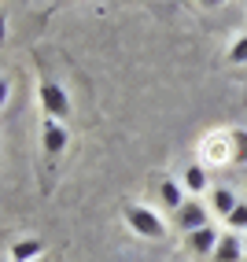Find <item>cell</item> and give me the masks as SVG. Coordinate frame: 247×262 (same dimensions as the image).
<instances>
[{"instance_id":"obj_2","label":"cell","mask_w":247,"mask_h":262,"mask_svg":"<svg viewBox=\"0 0 247 262\" xmlns=\"http://www.w3.org/2000/svg\"><path fill=\"white\" fill-rule=\"evenodd\" d=\"M41 107H44L48 118H66L70 115V96L56 81H41Z\"/></svg>"},{"instance_id":"obj_11","label":"cell","mask_w":247,"mask_h":262,"mask_svg":"<svg viewBox=\"0 0 247 262\" xmlns=\"http://www.w3.org/2000/svg\"><path fill=\"white\" fill-rule=\"evenodd\" d=\"M229 141L236 144V155H233V163H243V159H247V129H233V133H229Z\"/></svg>"},{"instance_id":"obj_10","label":"cell","mask_w":247,"mask_h":262,"mask_svg":"<svg viewBox=\"0 0 247 262\" xmlns=\"http://www.w3.org/2000/svg\"><path fill=\"white\" fill-rule=\"evenodd\" d=\"M185 185H188V192H203V188H207L203 166H188V170H185Z\"/></svg>"},{"instance_id":"obj_4","label":"cell","mask_w":247,"mask_h":262,"mask_svg":"<svg viewBox=\"0 0 247 262\" xmlns=\"http://www.w3.org/2000/svg\"><path fill=\"white\" fill-rule=\"evenodd\" d=\"M41 137H44V151H48V155H59V151H63V144H66V129L59 126L56 118H44Z\"/></svg>"},{"instance_id":"obj_1","label":"cell","mask_w":247,"mask_h":262,"mask_svg":"<svg viewBox=\"0 0 247 262\" xmlns=\"http://www.w3.org/2000/svg\"><path fill=\"white\" fill-rule=\"evenodd\" d=\"M126 222L133 225V233L148 236V240H163L166 236V225L159 222V214L148 211V207H126Z\"/></svg>"},{"instance_id":"obj_9","label":"cell","mask_w":247,"mask_h":262,"mask_svg":"<svg viewBox=\"0 0 247 262\" xmlns=\"http://www.w3.org/2000/svg\"><path fill=\"white\" fill-rule=\"evenodd\" d=\"M163 203L173 207V211H181V207H185V196H181V188L173 181H163Z\"/></svg>"},{"instance_id":"obj_5","label":"cell","mask_w":247,"mask_h":262,"mask_svg":"<svg viewBox=\"0 0 247 262\" xmlns=\"http://www.w3.org/2000/svg\"><path fill=\"white\" fill-rule=\"evenodd\" d=\"M218 233L210 229H196V233H188V248H192V255H210V251H218Z\"/></svg>"},{"instance_id":"obj_3","label":"cell","mask_w":247,"mask_h":262,"mask_svg":"<svg viewBox=\"0 0 247 262\" xmlns=\"http://www.w3.org/2000/svg\"><path fill=\"white\" fill-rule=\"evenodd\" d=\"M177 225H181L185 233L207 229V207H203V203H196V200H192V203H185L181 211H177Z\"/></svg>"},{"instance_id":"obj_8","label":"cell","mask_w":247,"mask_h":262,"mask_svg":"<svg viewBox=\"0 0 247 262\" xmlns=\"http://www.w3.org/2000/svg\"><path fill=\"white\" fill-rule=\"evenodd\" d=\"M236 207H240L236 192H229V188H218V192H214V211H218V214H225V218H229V214L236 211Z\"/></svg>"},{"instance_id":"obj_13","label":"cell","mask_w":247,"mask_h":262,"mask_svg":"<svg viewBox=\"0 0 247 262\" xmlns=\"http://www.w3.org/2000/svg\"><path fill=\"white\" fill-rule=\"evenodd\" d=\"M229 63H247V37H240L233 48H229Z\"/></svg>"},{"instance_id":"obj_12","label":"cell","mask_w":247,"mask_h":262,"mask_svg":"<svg viewBox=\"0 0 247 262\" xmlns=\"http://www.w3.org/2000/svg\"><path fill=\"white\" fill-rule=\"evenodd\" d=\"M225 222H229V225H233V229H247V203H240V207H236V211H233V214H229Z\"/></svg>"},{"instance_id":"obj_15","label":"cell","mask_w":247,"mask_h":262,"mask_svg":"<svg viewBox=\"0 0 247 262\" xmlns=\"http://www.w3.org/2000/svg\"><path fill=\"white\" fill-rule=\"evenodd\" d=\"M37 262H41V258H37Z\"/></svg>"},{"instance_id":"obj_7","label":"cell","mask_w":247,"mask_h":262,"mask_svg":"<svg viewBox=\"0 0 247 262\" xmlns=\"http://www.w3.org/2000/svg\"><path fill=\"white\" fill-rule=\"evenodd\" d=\"M41 251H44L41 240H19V244L11 248V258H15V262H37Z\"/></svg>"},{"instance_id":"obj_6","label":"cell","mask_w":247,"mask_h":262,"mask_svg":"<svg viewBox=\"0 0 247 262\" xmlns=\"http://www.w3.org/2000/svg\"><path fill=\"white\" fill-rule=\"evenodd\" d=\"M214 258H218V262H240V258H247V255H243V244L236 240V233H225V236L218 240Z\"/></svg>"},{"instance_id":"obj_14","label":"cell","mask_w":247,"mask_h":262,"mask_svg":"<svg viewBox=\"0 0 247 262\" xmlns=\"http://www.w3.org/2000/svg\"><path fill=\"white\" fill-rule=\"evenodd\" d=\"M243 255H247V240H243Z\"/></svg>"}]
</instances>
